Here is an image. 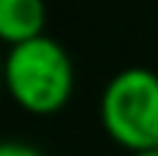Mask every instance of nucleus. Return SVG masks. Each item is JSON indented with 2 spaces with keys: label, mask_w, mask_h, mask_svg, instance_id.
Returning a JSON list of instances; mask_svg holds the SVG:
<instances>
[{
  "label": "nucleus",
  "mask_w": 158,
  "mask_h": 156,
  "mask_svg": "<svg viewBox=\"0 0 158 156\" xmlns=\"http://www.w3.org/2000/svg\"><path fill=\"white\" fill-rule=\"evenodd\" d=\"M3 89L28 114H58L75 89L72 59L47 33L14 45L3 59Z\"/></svg>",
  "instance_id": "obj_1"
},
{
  "label": "nucleus",
  "mask_w": 158,
  "mask_h": 156,
  "mask_svg": "<svg viewBox=\"0 0 158 156\" xmlns=\"http://www.w3.org/2000/svg\"><path fill=\"white\" fill-rule=\"evenodd\" d=\"M0 156H42V154L25 142H0Z\"/></svg>",
  "instance_id": "obj_4"
},
{
  "label": "nucleus",
  "mask_w": 158,
  "mask_h": 156,
  "mask_svg": "<svg viewBox=\"0 0 158 156\" xmlns=\"http://www.w3.org/2000/svg\"><path fill=\"white\" fill-rule=\"evenodd\" d=\"M44 0H0V42L8 47L44 33Z\"/></svg>",
  "instance_id": "obj_3"
},
{
  "label": "nucleus",
  "mask_w": 158,
  "mask_h": 156,
  "mask_svg": "<svg viewBox=\"0 0 158 156\" xmlns=\"http://www.w3.org/2000/svg\"><path fill=\"white\" fill-rule=\"evenodd\" d=\"M100 123L125 151H150L158 142V73L147 67L119 70L100 95Z\"/></svg>",
  "instance_id": "obj_2"
},
{
  "label": "nucleus",
  "mask_w": 158,
  "mask_h": 156,
  "mask_svg": "<svg viewBox=\"0 0 158 156\" xmlns=\"http://www.w3.org/2000/svg\"><path fill=\"white\" fill-rule=\"evenodd\" d=\"M150 151H158V142H156V145H153V148H150Z\"/></svg>",
  "instance_id": "obj_7"
},
{
  "label": "nucleus",
  "mask_w": 158,
  "mask_h": 156,
  "mask_svg": "<svg viewBox=\"0 0 158 156\" xmlns=\"http://www.w3.org/2000/svg\"><path fill=\"white\" fill-rule=\"evenodd\" d=\"M133 156H158V151H139V154H133Z\"/></svg>",
  "instance_id": "obj_5"
},
{
  "label": "nucleus",
  "mask_w": 158,
  "mask_h": 156,
  "mask_svg": "<svg viewBox=\"0 0 158 156\" xmlns=\"http://www.w3.org/2000/svg\"><path fill=\"white\" fill-rule=\"evenodd\" d=\"M0 89H3V59H0Z\"/></svg>",
  "instance_id": "obj_6"
}]
</instances>
